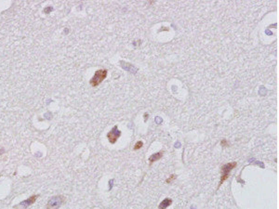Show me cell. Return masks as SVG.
Instances as JSON below:
<instances>
[{"mask_svg": "<svg viewBox=\"0 0 279 209\" xmlns=\"http://www.w3.org/2000/svg\"><path fill=\"white\" fill-rule=\"evenodd\" d=\"M236 167V162H232V163L225 164L222 167V169H221L222 177H221V180H220V183H219V187L221 186L222 184L229 178L230 172H231Z\"/></svg>", "mask_w": 279, "mask_h": 209, "instance_id": "6da1fadb", "label": "cell"}, {"mask_svg": "<svg viewBox=\"0 0 279 209\" xmlns=\"http://www.w3.org/2000/svg\"><path fill=\"white\" fill-rule=\"evenodd\" d=\"M37 197H38V195H33V196H31L30 198H28L27 200H25V201H23L22 203H21V206H23L24 207H27V206H29L30 205H33L34 203L36 202V200L37 199Z\"/></svg>", "mask_w": 279, "mask_h": 209, "instance_id": "8992f818", "label": "cell"}, {"mask_svg": "<svg viewBox=\"0 0 279 209\" xmlns=\"http://www.w3.org/2000/svg\"><path fill=\"white\" fill-rule=\"evenodd\" d=\"M171 203H172V200L171 199H169V198H166V199H164V200L160 203V205H159V206H158V208L159 209H167Z\"/></svg>", "mask_w": 279, "mask_h": 209, "instance_id": "52a82bcc", "label": "cell"}, {"mask_svg": "<svg viewBox=\"0 0 279 209\" xmlns=\"http://www.w3.org/2000/svg\"><path fill=\"white\" fill-rule=\"evenodd\" d=\"M64 197L62 195L53 196L47 205V209H59L64 202Z\"/></svg>", "mask_w": 279, "mask_h": 209, "instance_id": "3957f363", "label": "cell"}, {"mask_svg": "<svg viewBox=\"0 0 279 209\" xmlns=\"http://www.w3.org/2000/svg\"><path fill=\"white\" fill-rule=\"evenodd\" d=\"M107 76V70L106 69H101V70H98L93 77L90 79V84L92 86H99L102 81H103Z\"/></svg>", "mask_w": 279, "mask_h": 209, "instance_id": "7a4b0ae2", "label": "cell"}, {"mask_svg": "<svg viewBox=\"0 0 279 209\" xmlns=\"http://www.w3.org/2000/svg\"><path fill=\"white\" fill-rule=\"evenodd\" d=\"M143 142L140 140V141H137V142H136V144L134 145L133 150H140L141 147H143Z\"/></svg>", "mask_w": 279, "mask_h": 209, "instance_id": "ba28073f", "label": "cell"}, {"mask_svg": "<svg viewBox=\"0 0 279 209\" xmlns=\"http://www.w3.org/2000/svg\"><path fill=\"white\" fill-rule=\"evenodd\" d=\"M176 178H177V176H176L175 174H172V175H171V176L167 179V180H166V182H167V183H170L171 181H173Z\"/></svg>", "mask_w": 279, "mask_h": 209, "instance_id": "9c48e42d", "label": "cell"}, {"mask_svg": "<svg viewBox=\"0 0 279 209\" xmlns=\"http://www.w3.org/2000/svg\"><path fill=\"white\" fill-rule=\"evenodd\" d=\"M163 154H164V152H163V150H160V152H158V153H154V154H152L151 156L149 157V162H150L151 164H153L154 162H156V161H158L159 159H161V158H162Z\"/></svg>", "mask_w": 279, "mask_h": 209, "instance_id": "5b68a950", "label": "cell"}, {"mask_svg": "<svg viewBox=\"0 0 279 209\" xmlns=\"http://www.w3.org/2000/svg\"><path fill=\"white\" fill-rule=\"evenodd\" d=\"M221 144H222V147H228V146H229V143L227 142V140H226V139L222 140Z\"/></svg>", "mask_w": 279, "mask_h": 209, "instance_id": "30bf717a", "label": "cell"}, {"mask_svg": "<svg viewBox=\"0 0 279 209\" xmlns=\"http://www.w3.org/2000/svg\"><path fill=\"white\" fill-rule=\"evenodd\" d=\"M120 136H121V131L117 128V125H115L114 127H113V129L107 134V139H108L110 143L115 144L117 141V139H119Z\"/></svg>", "mask_w": 279, "mask_h": 209, "instance_id": "277c9868", "label": "cell"}]
</instances>
